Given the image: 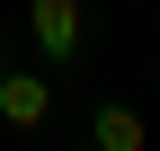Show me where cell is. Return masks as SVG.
<instances>
[{
    "instance_id": "cell-1",
    "label": "cell",
    "mask_w": 160,
    "mask_h": 151,
    "mask_svg": "<svg viewBox=\"0 0 160 151\" xmlns=\"http://www.w3.org/2000/svg\"><path fill=\"white\" fill-rule=\"evenodd\" d=\"M45 116H53V80L45 71H0V124L9 134H45Z\"/></svg>"
},
{
    "instance_id": "cell-2",
    "label": "cell",
    "mask_w": 160,
    "mask_h": 151,
    "mask_svg": "<svg viewBox=\"0 0 160 151\" xmlns=\"http://www.w3.org/2000/svg\"><path fill=\"white\" fill-rule=\"evenodd\" d=\"M27 27L45 62H80V0H27Z\"/></svg>"
},
{
    "instance_id": "cell-3",
    "label": "cell",
    "mask_w": 160,
    "mask_h": 151,
    "mask_svg": "<svg viewBox=\"0 0 160 151\" xmlns=\"http://www.w3.org/2000/svg\"><path fill=\"white\" fill-rule=\"evenodd\" d=\"M89 142H98V151H142V142H151V124L133 116L125 98H98V116H89Z\"/></svg>"
},
{
    "instance_id": "cell-4",
    "label": "cell",
    "mask_w": 160,
    "mask_h": 151,
    "mask_svg": "<svg viewBox=\"0 0 160 151\" xmlns=\"http://www.w3.org/2000/svg\"><path fill=\"white\" fill-rule=\"evenodd\" d=\"M0 71H9V53H0Z\"/></svg>"
}]
</instances>
